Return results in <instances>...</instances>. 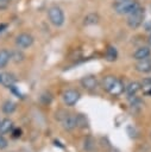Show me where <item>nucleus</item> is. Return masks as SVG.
<instances>
[{
    "label": "nucleus",
    "mask_w": 151,
    "mask_h": 152,
    "mask_svg": "<svg viewBox=\"0 0 151 152\" xmlns=\"http://www.w3.org/2000/svg\"><path fill=\"white\" fill-rule=\"evenodd\" d=\"M80 96H81L80 93H78L77 90H75V89H68V90H65V91L63 93V95H62L63 102H64L67 106H69V107L76 104L77 101L80 100Z\"/></svg>",
    "instance_id": "obj_4"
},
{
    "label": "nucleus",
    "mask_w": 151,
    "mask_h": 152,
    "mask_svg": "<svg viewBox=\"0 0 151 152\" xmlns=\"http://www.w3.org/2000/svg\"><path fill=\"white\" fill-rule=\"evenodd\" d=\"M99 20H100V18H99V14H97V13H89V14H87V15L84 17L83 24L87 25V26H89V25H95V24L99 23Z\"/></svg>",
    "instance_id": "obj_15"
},
{
    "label": "nucleus",
    "mask_w": 151,
    "mask_h": 152,
    "mask_svg": "<svg viewBox=\"0 0 151 152\" xmlns=\"http://www.w3.org/2000/svg\"><path fill=\"white\" fill-rule=\"evenodd\" d=\"M13 129V122L10 119H4L0 121V134L8 133L10 131Z\"/></svg>",
    "instance_id": "obj_13"
},
{
    "label": "nucleus",
    "mask_w": 151,
    "mask_h": 152,
    "mask_svg": "<svg viewBox=\"0 0 151 152\" xmlns=\"http://www.w3.org/2000/svg\"><path fill=\"white\" fill-rule=\"evenodd\" d=\"M81 84H82V87L86 88V89H95V88L97 87V80H96L95 76L88 75V76L82 77Z\"/></svg>",
    "instance_id": "obj_6"
},
{
    "label": "nucleus",
    "mask_w": 151,
    "mask_h": 152,
    "mask_svg": "<svg viewBox=\"0 0 151 152\" xmlns=\"http://www.w3.org/2000/svg\"><path fill=\"white\" fill-rule=\"evenodd\" d=\"M112 152H118V151H112Z\"/></svg>",
    "instance_id": "obj_33"
},
{
    "label": "nucleus",
    "mask_w": 151,
    "mask_h": 152,
    "mask_svg": "<svg viewBox=\"0 0 151 152\" xmlns=\"http://www.w3.org/2000/svg\"><path fill=\"white\" fill-rule=\"evenodd\" d=\"M15 108H17V106H15V103L14 102H12V101H6L4 104H2V112L5 113V114H7V115H10V114H12L14 110H15Z\"/></svg>",
    "instance_id": "obj_17"
},
{
    "label": "nucleus",
    "mask_w": 151,
    "mask_h": 152,
    "mask_svg": "<svg viewBox=\"0 0 151 152\" xmlns=\"http://www.w3.org/2000/svg\"><path fill=\"white\" fill-rule=\"evenodd\" d=\"M95 146V140L92 138V137H87L84 139V148L86 151H92Z\"/></svg>",
    "instance_id": "obj_21"
},
{
    "label": "nucleus",
    "mask_w": 151,
    "mask_h": 152,
    "mask_svg": "<svg viewBox=\"0 0 151 152\" xmlns=\"http://www.w3.org/2000/svg\"><path fill=\"white\" fill-rule=\"evenodd\" d=\"M145 94H146V95H151V90H147V91H145Z\"/></svg>",
    "instance_id": "obj_30"
},
{
    "label": "nucleus",
    "mask_w": 151,
    "mask_h": 152,
    "mask_svg": "<svg viewBox=\"0 0 151 152\" xmlns=\"http://www.w3.org/2000/svg\"><path fill=\"white\" fill-rule=\"evenodd\" d=\"M12 137L13 138H20L21 137V129L20 128H14V129H12Z\"/></svg>",
    "instance_id": "obj_24"
},
{
    "label": "nucleus",
    "mask_w": 151,
    "mask_h": 152,
    "mask_svg": "<svg viewBox=\"0 0 151 152\" xmlns=\"http://www.w3.org/2000/svg\"><path fill=\"white\" fill-rule=\"evenodd\" d=\"M48 15L50 19V23L55 26H62L64 23V13L58 6H51L48 10Z\"/></svg>",
    "instance_id": "obj_3"
},
{
    "label": "nucleus",
    "mask_w": 151,
    "mask_h": 152,
    "mask_svg": "<svg viewBox=\"0 0 151 152\" xmlns=\"http://www.w3.org/2000/svg\"><path fill=\"white\" fill-rule=\"evenodd\" d=\"M11 59V52L6 49L0 50V68H5Z\"/></svg>",
    "instance_id": "obj_14"
},
{
    "label": "nucleus",
    "mask_w": 151,
    "mask_h": 152,
    "mask_svg": "<svg viewBox=\"0 0 151 152\" xmlns=\"http://www.w3.org/2000/svg\"><path fill=\"white\" fill-rule=\"evenodd\" d=\"M124 91V84H122V82L120 81V80H117V82L114 83V86H113V88L111 89V94L112 95H119V94H121Z\"/></svg>",
    "instance_id": "obj_18"
},
{
    "label": "nucleus",
    "mask_w": 151,
    "mask_h": 152,
    "mask_svg": "<svg viewBox=\"0 0 151 152\" xmlns=\"http://www.w3.org/2000/svg\"><path fill=\"white\" fill-rule=\"evenodd\" d=\"M62 125H63V128L67 129V131H71L76 127V116L73 115V114H68L63 121H62Z\"/></svg>",
    "instance_id": "obj_9"
},
{
    "label": "nucleus",
    "mask_w": 151,
    "mask_h": 152,
    "mask_svg": "<svg viewBox=\"0 0 151 152\" xmlns=\"http://www.w3.org/2000/svg\"><path fill=\"white\" fill-rule=\"evenodd\" d=\"M147 42H149V44H150V46H151V33H150V36H149V38H147Z\"/></svg>",
    "instance_id": "obj_29"
},
{
    "label": "nucleus",
    "mask_w": 151,
    "mask_h": 152,
    "mask_svg": "<svg viewBox=\"0 0 151 152\" xmlns=\"http://www.w3.org/2000/svg\"><path fill=\"white\" fill-rule=\"evenodd\" d=\"M10 88H11V90L13 91V94H15L18 97H23V95H21V94H20V91H19V90H18V89L14 87V84H13V86H11Z\"/></svg>",
    "instance_id": "obj_25"
},
{
    "label": "nucleus",
    "mask_w": 151,
    "mask_h": 152,
    "mask_svg": "<svg viewBox=\"0 0 151 152\" xmlns=\"http://www.w3.org/2000/svg\"><path fill=\"white\" fill-rule=\"evenodd\" d=\"M7 140L5 139V137L2 135V134H0V150H4V148H6L7 147Z\"/></svg>",
    "instance_id": "obj_23"
},
{
    "label": "nucleus",
    "mask_w": 151,
    "mask_h": 152,
    "mask_svg": "<svg viewBox=\"0 0 151 152\" xmlns=\"http://www.w3.org/2000/svg\"><path fill=\"white\" fill-rule=\"evenodd\" d=\"M144 18H145V10L143 7H140V6H138L133 12H131L128 14V18H127L128 27L132 28V30L138 28L143 24Z\"/></svg>",
    "instance_id": "obj_1"
},
{
    "label": "nucleus",
    "mask_w": 151,
    "mask_h": 152,
    "mask_svg": "<svg viewBox=\"0 0 151 152\" xmlns=\"http://www.w3.org/2000/svg\"><path fill=\"white\" fill-rule=\"evenodd\" d=\"M0 83H1V75H0Z\"/></svg>",
    "instance_id": "obj_31"
},
{
    "label": "nucleus",
    "mask_w": 151,
    "mask_h": 152,
    "mask_svg": "<svg viewBox=\"0 0 151 152\" xmlns=\"http://www.w3.org/2000/svg\"><path fill=\"white\" fill-rule=\"evenodd\" d=\"M4 28H6V25H5V24L0 25V32H2V31H4Z\"/></svg>",
    "instance_id": "obj_28"
},
{
    "label": "nucleus",
    "mask_w": 151,
    "mask_h": 152,
    "mask_svg": "<svg viewBox=\"0 0 151 152\" xmlns=\"http://www.w3.org/2000/svg\"><path fill=\"white\" fill-rule=\"evenodd\" d=\"M145 28H146V31H150V32H151V21L146 25V27H145Z\"/></svg>",
    "instance_id": "obj_27"
},
{
    "label": "nucleus",
    "mask_w": 151,
    "mask_h": 152,
    "mask_svg": "<svg viewBox=\"0 0 151 152\" xmlns=\"http://www.w3.org/2000/svg\"><path fill=\"white\" fill-rule=\"evenodd\" d=\"M105 58L108 61V62H114L117 61L118 58V51L114 46L109 45L107 49H106V52H105Z\"/></svg>",
    "instance_id": "obj_11"
},
{
    "label": "nucleus",
    "mask_w": 151,
    "mask_h": 152,
    "mask_svg": "<svg viewBox=\"0 0 151 152\" xmlns=\"http://www.w3.org/2000/svg\"><path fill=\"white\" fill-rule=\"evenodd\" d=\"M8 6V0H0V10L6 8Z\"/></svg>",
    "instance_id": "obj_26"
},
{
    "label": "nucleus",
    "mask_w": 151,
    "mask_h": 152,
    "mask_svg": "<svg viewBox=\"0 0 151 152\" xmlns=\"http://www.w3.org/2000/svg\"><path fill=\"white\" fill-rule=\"evenodd\" d=\"M140 89H141V84L138 83V82H130V83L127 84V87L125 88V90H126V93H127L128 96L136 95Z\"/></svg>",
    "instance_id": "obj_12"
},
{
    "label": "nucleus",
    "mask_w": 151,
    "mask_h": 152,
    "mask_svg": "<svg viewBox=\"0 0 151 152\" xmlns=\"http://www.w3.org/2000/svg\"><path fill=\"white\" fill-rule=\"evenodd\" d=\"M15 44L20 48V49H26L30 48L33 44V37L29 33H20L15 38Z\"/></svg>",
    "instance_id": "obj_5"
},
{
    "label": "nucleus",
    "mask_w": 151,
    "mask_h": 152,
    "mask_svg": "<svg viewBox=\"0 0 151 152\" xmlns=\"http://www.w3.org/2000/svg\"><path fill=\"white\" fill-rule=\"evenodd\" d=\"M141 87H143V89L145 90V91H147V90H151V77H147V78H144L143 81H141Z\"/></svg>",
    "instance_id": "obj_22"
},
{
    "label": "nucleus",
    "mask_w": 151,
    "mask_h": 152,
    "mask_svg": "<svg viewBox=\"0 0 151 152\" xmlns=\"http://www.w3.org/2000/svg\"><path fill=\"white\" fill-rule=\"evenodd\" d=\"M14 82H15V78L13 77V75H11V74H8V72L1 75V83H2L4 86H6V87L10 88L11 86L14 84Z\"/></svg>",
    "instance_id": "obj_16"
},
{
    "label": "nucleus",
    "mask_w": 151,
    "mask_h": 152,
    "mask_svg": "<svg viewBox=\"0 0 151 152\" xmlns=\"http://www.w3.org/2000/svg\"><path fill=\"white\" fill-rule=\"evenodd\" d=\"M138 6H139L138 2L134 0H124V1H117L113 5V8L118 14H130Z\"/></svg>",
    "instance_id": "obj_2"
},
{
    "label": "nucleus",
    "mask_w": 151,
    "mask_h": 152,
    "mask_svg": "<svg viewBox=\"0 0 151 152\" xmlns=\"http://www.w3.org/2000/svg\"><path fill=\"white\" fill-rule=\"evenodd\" d=\"M24 53L20 51V50H14L11 52V59L14 62V63H19V62H23L24 61Z\"/></svg>",
    "instance_id": "obj_20"
},
{
    "label": "nucleus",
    "mask_w": 151,
    "mask_h": 152,
    "mask_svg": "<svg viewBox=\"0 0 151 152\" xmlns=\"http://www.w3.org/2000/svg\"><path fill=\"white\" fill-rule=\"evenodd\" d=\"M150 55H151L150 48H147V46H140V48H138V49L133 52V58L137 59V61H139V59L147 58Z\"/></svg>",
    "instance_id": "obj_8"
},
{
    "label": "nucleus",
    "mask_w": 151,
    "mask_h": 152,
    "mask_svg": "<svg viewBox=\"0 0 151 152\" xmlns=\"http://www.w3.org/2000/svg\"><path fill=\"white\" fill-rule=\"evenodd\" d=\"M117 1H124V0H117Z\"/></svg>",
    "instance_id": "obj_32"
},
{
    "label": "nucleus",
    "mask_w": 151,
    "mask_h": 152,
    "mask_svg": "<svg viewBox=\"0 0 151 152\" xmlns=\"http://www.w3.org/2000/svg\"><path fill=\"white\" fill-rule=\"evenodd\" d=\"M75 116H76V127L86 128L88 126V120L83 114H77Z\"/></svg>",
    "instance_id": "obj_19"
},
{
    "label": "nucleus",
    "mask_w": 151,
    "mask_h": 152,
    "mask_svg": "<svg viewBox=\"0 0 151 152\" xmlns=\"http://www.w3.org/2000/svg\"><path fill=\"white\" fill-rule=\"evenodd\" d=\"M134 68L139 72H150L151 71V59L149 57L144 58V59H139Z\"/></svg>",
    "instance_id": "obj_7"
},
{
    "label": "nucleus",
    "mask_w": 151,
    "mask_h": 152,
    "mask_svg": "<svg viewBox=\"0 0 151 152\" xmlns=\"http://www.w3.org/2000/svg\"><path fill=\"white\" fill-rule=\"evenodd\" d=\"M117 77L115 76H112V75H108V76H106L103 80H102V87H103V89L105 90H107L108 93L111 91V89L113 88V86H114V83L117 82Z\"/></svg>",
    "instance_id": "obj_10"
}]
</instances>
